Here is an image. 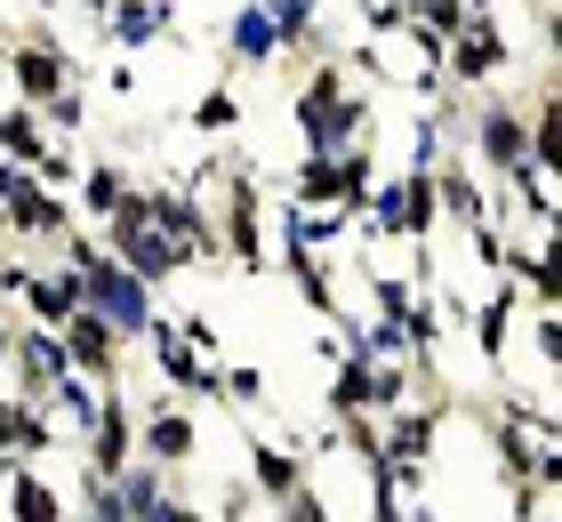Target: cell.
<instances>
[{"instance_id":"1","label":"cell","mask_w":562,"mask_h":522,"mask_svg":"<svg viewBox=\"0 0 562 522\" xmlns=\"http://www.w3.org/2000/svg\"><path fill=\"white\" fill-rule=\"evenodd\" d=\"M0 65H9V97L33 104V113H48L72 81H81V65H72V48L57 24H24V33L0 41Z\"/></svg>"},{"instance_id":"2","label":"cell","mask_w":562,"mask_h":522,"mask_svg":"<svg viewBox=\"0 0 562 522\" xmlns=\"http://www.w3.org/2000/svg\"><path fill=\"white\" fill-rule=\"evenodd\" d=\"M467 145H474V169L498 177V186L515 169H530V104H522V89H491V97H482Z\"/></svg>"},{"instance_id":"3","label":"cell","mask_w":562,"mask_h":522,"mask_svg":"<svg viewBox=\"0 0 562 522\" xmlns=\"http://www.w3.org/2000/svg\"><path fill=\"white\" fill-rule=\"evenodd\" d=\"M266 169L241 162L217 193V225H225V266L234 274H266Z\"/></svg>"},{"instance_id":"4","label":"cell","mask_w":562,"mask_h":522,"mask_svg":"<svg viewBox=\"0 0 562 522\" xmlns=\"http://www.w3.org/2000/svg\"><path fill=\"white\" fill-rule=\"evenodd\" d=\"M137 346L153 354V370H161V395H177V402H225V362H210V354H193L186 346V330H177V313H161Z\"/></svg>"},{"instance_id":"5","label":"cell","mask_w":562,"mask_h":522,"mask_svg":"<svg viewBox=\"0 0 562 522\" xmlns=\"http://www.w3.org/2000/svg\"><path fill=\"white\" fill-rule=\"evenodd\" d=\"M137 410H145V426H137V458H145V466H161V475H186V466L201 458V418H193V402L153 395V402H137Z\"/></svg>"},{"instance_id":"6","label":"cell","mask_w":562,"mask_h":522,"mask_svg":"<svg viewBox=\"0 0 562 522\" xmlns=\"http://www.w3.org/2000/svg\"><path fill=\"white\" fill-rule=\"evenodd\" d=\"M506 65H515V33H506L498 16H474L467 33L450 41V89H467V97H491Z\"/></svg>"},{"instance_id":"7","label":"cell","mask_w":562,"mask_h":522,"mask_svg":"<svg viewBox=\"0 0 562 522\" xmlns=\"http://www.w3.org/2000/svg\"><path fill=\"white\" fill-rule=\"evenodd\" d=\"M57 337H65L72 370H81V378H97V386L113 395V386H121V370H130V337H121V330H113L97 306H81V313H72V322H65Z\"/></svg>"},{"instance_id":"8","label":"cell","mask_w":562,"mask_h":522,"mask_svg":"<svg viewBox=\"0 0 562 522\" xmlns=\"http://www.w3.org/2000/svg\"><path fill=\"white\" fill-rule=\"evenodd\" d=\"M137 426H145V410L113 386V395H105V418H97L89 442H81V458H89V475H97V482H121V475L137 466Z\"/></svg>"},{"instance_id":"9","label":"cell","mask_w":562,"mask_h":522,"mask_svg":"<svg viewBox=\"0 0 562 522\" xmlns=\"http://www.w3.org/2000/svg\"><path fill=\"white\" fill-rule=\"evenodd\" d=\"M65 378H72V354H65V337H57V330H33V322H24V330H16V370H9V395L48 410V395H57Z\"/></svg>"},{"instance_id":"10","label":"cell","mask_w":562,"mask_h":522,"mask_svg":"<svg viewBox=\"0 0 562 522\" xmlns=\"http://www.w3.org/2000/svg\"><path fill=\"white\" fill-rule=\"evenodd\" d=\"M281 57H290V41H281L273 0H241V9L225 16V65H234V73H266Z\"/></svg>"},{"instance_id":"11","label":"cell","mask_w":562,"mask_h":522,"mask_svg":"<svg viewBox=\"0 0 562 522\" xmlns=\"http://www.w3.org/2000/svg\"><path fill=\"white\" fill-rule=\"evenodd\" d=\"M241 482H249V490H258V499L281 514L305 482H314V466H305L297 442H266V434H249V475H241Z\"/></svg>"},{"instance_id":"12","label":"cell","mask_w":562,"mask_h":522,"mask_svg":"<svg viewBox=\"0 0 562 522\" xmlns=\"http://www.w3.org/2000/svg\"><path fill=\"white\" fill-rule=\"evenodd\" d=\"M0 490H9V522H72V514H81L33 458H0Z\"/></svg>"},{"instance_id":"13","label":"cell","mask_w":562,"mask_h":522,"mask_svg":"<svg viewBox=\"0 0 562 522\" xmlns=\"http://www.w3.org/2000/svg\"><path fill=\"white\" fill-rule=\"evenodd\" d=\"M81 306H89V281L72 274L65 257H57V266H41V274H33V290H24L16 322H33V330H65V322H72Z\"/></svg>"},{"instance_id":"14","label":"cell","mask_w":562,"mask_h":522,"mask_svg":"<svg viewBox=\"0 0 562 522\" xmlns=\"http://www.w3.org/2000/svg\"><path fill=\"white\" fill-rule=\"evenodd\" d=\"M105 41H113V57H137L153 41H177V0H121L105 16Z\"/></svg>"},{"instance_id":"15","label":"cell","mask_w":562,"mask_h":522,"mask_svg":"<svg viewBox=\"0 0 562 522\" xmlns=\"http://www.w3.org/2000/svg\"><path fill=\"white\" fill-rule=\"evenodd\" d=\"M522 298H530L522 281H491V298L474 306V354L491 362V370L506 362V346H515V313H522Z\"/></svg>"},{"instance_id":"16","label":"cell","mask_w":562,"mask_h":522,"mask_svg":"<svg viewBox=\"0 0 562 522\" xmlns=\"http://www.w3.org/2000/svg\"><path fill=\"white\" fill-rule=\"evenodd\" d=\"M130 193H137L130 162H89V177H81V193H72V209H81V225L105 233V225L121 218V209H130Z\"/></svg>"},{"instance_id":"17","label":"cell","mask_w":562,"mask_h":522,"mask_svg":"<svg viewBox=\"0 0 562 522\" xmlns=\"http://www.w3.org/2000/svg\"><path fill=\"white\" fill-rule=\"evenodd\" d=\"M434 186H442V225H458V233L491 225V186H482L474 162H442V169H434Z\"/></svg>"},{"instance_id":"18","label":"cell","mask_w":562,"mask_h":522,"mask_svg":"<svg viewBox=\"0 0 562 522\" xmlns=\"http://www.w3.org/2000/svg\"><path fill=\"white\" fill-rule=\"evenodd\" d=\"M48 145H57V137H48V121L33 113V104H0V162H16V169H41L48 162Z\"/></svg>"},{"instance_id":"19","label":"cell","mask_w":562,"mask_h":522,"mask_svg":"<svg viewBox=\"0 0 562 522\" xmlns=\"http://www.w3.org/2000/svg\"><path fill=\"white\" fill-rule=\"evenodd\" d=\"M241 121H249V104H241L234 81H210V89L193 97V113H186L193 137H241Z\"/></svg>"},{"instance_id":"20","label":"cell","mask_w":562,"mask_h":522,"mask_svg":"<svg viewBox=\"0 0 562 522\" xmlns=\"http://www.w3.org/2000/svg\"><path fill=\"white\" fill-rule=\"evenodd\" d=\"M48 410H57V426H65L72 442H89V426H97V418H105V386L72 370V378L57 386V395H48Z\"/></svg>"},{"instance_id":"21","label":"cell","mask_w":562,"mask_h":522,"mask_svg":"<svg viewBox=\"0 0 562 522\" xmlns=\"http://www.w3.org/2000/svg\"><path fill=\"white\" fill-rule=\"evenodd\" d=\"M370 378H378V362H362V354L329 362V418H370Z\"/></svg>"},{"instance_id":"22","label":"cell","mask_w":562,"mask_h":522,"mask_svg":"<svg viewBox=\"0 0 562 522\" xmlns=\"http://www.w3.org/2000/svg\"><path fill=\"white\" fill-rule=\"evenodd\" d=\"M411 24H418V9H411V0H362V41H378V48H386V41H402V33H411Z\"/></svg>"},{"instance_id":"23","label":"cell","mask_w":562,"mask_h":522,"mask_svg":"<svg viewBox=\"0 0 562 522\" xmlns=\"http://www.w3.org/2000/svg\"><path fill=\"white\" fill-rule=\"evenodd\" d=\"M33 177H41L48 193H81V177H89V162H81V153H72L65 137H57V145H48V162H41Z\"/></svg>"},{"instance_id":"24","label":"cell","mask_w":562,"mask_h":522,"mask_svg":"<svg viewBox=\"0 0 562 522\" xmlns=\"http://www.w3.org/2000/svg\"><path fill=\"white\" fill-rule=\"evenodd\" d=\"M266 402V370L258 362H225V410H258Z\"/></svg>"},{"instance_id":"25","label":"cell","mask_w":562,"mask_h":522,"mask_svg":"<svg viewBox=\"0 0 562 522\" xmlns=\"http://www.w3.org/2000/svg\"><path fill=\"white\" fill-rule=\"evenodd\" d=\"M41 121H48V137H65V145H72V137H81V129H89V97H81V81H72V89H65L57 104H48V113H41Z\"/></svg>"},{"instance_id":"26","label":"cell","mask_w":562,"mask_h":522,"mask_svg":"<svg viewBox=\"0 0 562 522\" xmlns=\"http://www.w3.org/2000/svg\"><path fill=\"white\" fill-rule=\"evenodd\" d=\"M418 24H426V33L450 48V41H458V33L474 24V9H467V0H426V9H418Z\"/></svg>"},{"instance_id":"27","label":"cell","mask_w":562,"mask_h":522,"mask_svg":"<svg viewBox=\"0 0 562 522\" xmlns=\"http://www.w3.org/2000/svg\"><path fill=\"white\" fill-rule=\"evenodd\" d=\"M273 522H338V514H329V490H322V482H305V490H297V499L281 507Z\"/></svg>"},{"instance_id":"28","label":"cell","mask_w":562,"mask_h":522,"mask_svg":"<svg viewBox=\"0 0 562 522\" xmlns=\"http://www.w3.org/2000/svg\"><path fill=\"white\" fill-rule=\"evenodd\" d=\"M177 330H186V346H193V354H210V362L225 354V330L210 322V313H177Z\"/></svg>"},{"instance_id":"29","label":"cell","mask_w":562,"mask_h":522,"mask_svg":"<svg viewBox=\"0 0 562 522\" xmlns=\"http://www.w3.org/2000/svg\"><path fill=\"white\" fill-rule=\"evenodd\" d=\"M105 89H113V97H137V57H113V65H105Z\"/></svg>"},{"instance_id":"30","label":"cell","mask_w":562,"mask_h":522,"mask_svg":"<svg viewBox=\"0 0 562 522\" xmlns=\"http://www.w3.org/2000/svg\"><path fill=\"white\" fill-rule=\"evenodd\" d=\"M16 410H24V402L9 395V386H0V458H9V434H16Z\"/></svg>"},{"instance_id":"31","label":"cell","mask_w":562,"mask_h":522,"mask_svg":"<svg viewBox=\"0 0 562 522\" xmlns=\"http://www.w3.org/2000/svg\"><path fill=\"white\" fill-rule=\"evenodd\" d=\"M16 330L24 322H0V386H9V370H16Z\"/></svg>"},{"instance_id":"32","label":"cell","mask_w":562,"mask_h":522,"mask_svg":"<svg viewBox=\"0 0 562 522\" xmlns=\"http://www.w3.org/2000/svg\"><path fill=\"white\" fill-rule=\"evenodd\" d=\"M547 16V57H554V73H562V0H554V9H539Z\"/></svg>"},{"instance_id":"33","label":"cell","mask_w":562,"mask_h":522,"mask_svg":"<svg viewBox=\"0 0 562 522\" xmlns=\"http://www.w3.org/2000/svg\"><path fill=\"white\" fill-rule=\"evenodd\" d=\"M72 9H81V16H97V24H105V16L121 9V0H72Z\"/></svg>"},{"instance_id":"34","label":"cell","mask_w":562,"mask_h":522,"mask_svg":"<svg viewBox=\"0 0 562 522\" xmlns=\"http://www.w3.org/2000/svg\"><path fill=\"white\" fill-rule=\"evenodd\" d=\"M467 9H474V16H498V0H467Z\"/></svg>"},{"instance_id":"35","label":"cell","mask_w":562,"mask_h":522,"mask_svg":"<svg viewBox=\"0 0 562 522\" xmlns=\"http://www.w3.org/2000/svg\"><path fill=\"white\" fill-rule=\"evenodd\" d=\"M547 233H554V242H562V201H554V218H547Z\"/></svg>"},{"instance_id":"36","label":"cell","mask_w":562,"mask_h":522,"mask_svg":"<svg viewBox=\"0 0 562 522\" xmlns=\"http://www.w3.org/2000/svg\"><path fill=\"white\" fill-rule=\"evenodd\" d=\"M33 9H41V16H57V9H65V0H33Z\"/></svg>"}]
</instances>
